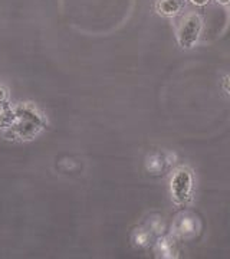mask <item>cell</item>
Here are the masks:
<instances>
[{
    "instance_id": "obj_1",
    "label": "cell",
    "mask_w": 230,
    "mask_h": 259,
    "mask_svg": "<svg viewBox=\"0 0 230 259\" xmlns=\"http://www.w3.org/2000/svg\"><path fill=\"white\" fill-rule=\"evenodd\" d=\"M199 30H200V19L197 16H190L186 19L183 26L180 29V42L184 47H192L194 40L199 36Z\"/></svg>"
},
{
    "instance_id": "obj_2",
    "label": "cell",
    "mask_w": 230,
    "mask_h": 259,
    "mask_svg": "<svg viewBox=\"0 0 230 259\" xmlns=\"http://www.w3.org/2000/svg\"><path fill=\"white\" fill-rule=\"evenodd\" d=\"M193 2H196V3H199V5H202V3H204L206 0H193Z\"/></svg>"
}]
</instances>
